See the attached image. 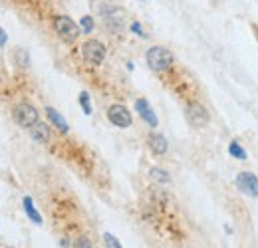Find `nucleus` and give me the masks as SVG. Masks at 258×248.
I'll return each mask as SVG.
<instances>
[{
    "label": "nucleus",
    "mask_w": 258,
    "mask_h": 248,
    "mask_svg": "<svg viewBox=\"0 0 258 248\" xmlns=\"http://www.w3.org/2000/svg\"><path fill=\"white\" fill-rule=\"evenodd\" d=\"M82 28H84L86 34H90V32L94 30V20H92V16H84V18H82Z\"/></svg>",
    "instance_id": "nucleus-19"
},
{
    "label": "nucleus",
    "mask_w": 258,
    "mask_h": 248,
    "mask_svg": "<svg viewBox=\"0 0 258 248\" xmlns=\"http://www.w3.org/2000/svg\"><path fill=\"white\" fill-rule=\"evenodd\" d=\"M236 187L244 195L258 197V179H256V175H252V173H240L236 177Z\"/></svg>",
    "instance_id": "nucleus-6"
},
{
    "label": "nucleus",
    "mask_w": 258,
    "mask_h": 248,
    "mask_svg": "<svg viewBox=\"0 0 258 248\" xmlns=\"http://www.w3.org/2000/svg\"><path fill=\"white\" fill-rule=\"evenodd\" d=\"M107 117L116 127H121V129L131 125V113L123 108V105H112V108L107 110Z\"/></svg>",
    "instance_id": "nucleus-7"
},
{
    "label": "nucleus",
    "mask_w": 258,
    "mask_h": 248,
    "mask_svg": "<svg viewBox=\"0 0 258 248\" xmlns=\"http://www.w3.org/2000/svg\"><path fill=\"white\" fill-rule=\"evenodd\" d=\"M24 210H26V215H28V219H30L32 223L42 225V217L38 215V210H36V206H34V203H32L30 197H24Z\"/></svg>",
    "instance_id": "nucleus-11"
},
{
    "label": "nucleus",
    "mask_w": 258,
    "mask_h": 248,
    "mask_svg": "<svg viewBox=\"0 0 258 248\" xmlns=\"http://www.w3.org/2000/svg\"><path fill=\"white\" fill-rule=\"evenodd\" d=\"M149 147L153 153L163 155V153H167V139L161 133H151L149 135Z\"/></svg>",
    "instance_id": "nucleus-9"
},
{
    "label": "nucleus",
    "mask_w": 258,
    "mask_h": 248,
    "mask_svg": "<svg viewBox=\"0 0 258 248\" xmlns=\"http://www.w3.org/2000/svg\"><path fill=\"white\" fill-rule=\"evenodd\" d=\"M141 117H143L147 123H149L151 127H157V115H155V112H153V110H149V112H147L145 115H141Z\"/></svg>",
    "instance_id": "nucleus-18"
},
{
    "label": "nucleus",
    "mask_w": 258,
    "mask_h": 248,
    "mask_svg": "<svg viewBox=\"0 0 258 248\" xmlns=\"http://www.w3.org/2000/svg\"><path fill=\"white\" fill-rule=\"evenodd\" d=\"M229 153L235 157V159H240V161H244L246 159V153H244V149L236 143V141H233V143L229 145Z\"/></svg>",
    "instance_id": "nucleus-14"
},
{
    "label": "nucleus",
    "mask_w": 258,
    "mask_h": 248,
    "mask_svg": "<svg viewBox=\"0 0 258 248\" xmlns=\"http://www.w3.org/2000/svg\"><path fill=\"white\" fill-rule=\"evenodd\" d=\"M149 175L153 177L155 181H159V183H169V181H171V177H169V173H167V171H163V169H159V167H151Z\"/></svg>",
    "instance_id": "nucleus-12"
},
{
    "label": "nucleus",
    "mask_w": 258,
    "mask_h": 248,
    "mask_svg": "<svg viewBox=\"0 0 258 248\" xmlns=\"http://www.w3.org/2000/svg\"><path fill=\"white\" fill-rule=\"evenodd\" d=\"M80 103H82L84 112L90 115V113H92V103H90V95H88L86 91H82V93H80Z\"/></svg>",
    "instance_id": "nucleus-16"
},
{
    "label": "nucleus",
    "mask_w": 258,
    "mask_h": 248,
    "mask_svg": "<svg viewBox=\"0 0 258 248\" xmlns=\"http://www.w3.org/2000/svg\"><path fill=\"white\" fill-rule=\"evenodd\" d=\"M46 113H48V117H50V121L62 131V133H68V121L54 110V108H46Z\"/></svg>",
    "instance_id": "nucleus-10"
},
{
    "label": "nucleus",
    "mask_w": 258,
    "mask_h": 248,
    "mask_svg": "<svg viewBox=\"0 0 258 248\" xmlns=\"http://www.w3.org/2000/svg\"><path fill=\"white\" fill-rule=\"evenodd\" d=\"M147 64H149L151 69H155V72H163V69H167L171 64H173V54L161 46H153L147 50Z\"/></svg>",
    "instance_id": "nucleus-1"
},
{
    "label": "nucleus",
    "mask_w": 258,
    "mask_h": 248,
    "mask_svg": "<svg viewBox=\"0 0 258 248\" xmlns=\"http://www.w3.org/2000/svg\"><path fill=\"white\" fill-rule=\"evenodd\" d=\"M54 26H56L58 36H60L64 42H68V44L76 42L80 30H78V24L73 22L70 16H58V18H56V22H54Z\"/></svg>",
    "instance_id": "nucleus-2"
},
{
    "label": "nucleus",
    "mask_w": 258,
    "mask_h": 248,
    "mask_svg": "<svg viewBox=\"0 0 258 248\" xmlns=\"http://www.w3.org/2000/svg\"><path fill=\"white\" fill-rule=\"evenodd\" d=\"M103 242H105V246H107V248H121L119 240H117L114 234H109V232H105V234H103Z\"/></svg>",
    "instance_id": "nucleus-15"
},
{
    "label": "nucleus",
    "mask_w": 258,
    "mask_h": 248,
    "mask_svg": "<svg viewBox=\"0 0 258 248\" xmlns=\"http://www.w3.org/2000/svg\"><path fill=\"white\" fill-rule=\"evenodd\" d=\"M30 133H32V139L38 141V143H48V141H50V129L42 121H38L36 125H32L30 127Z\"/></svg>",
    "instance_id": "nucleus-8"
},
{
    "label": "nucleus",
    "mask_w": 258,
    "mask_h": 248,
    "mask_svg": "<svg viewBox=\"0 0 258 248\" xmlns=\"http://www.w3.org/2000/svg\"><path fill=\"white\" fill-rule=\"evenodd\" d=\"M131 30H133V32H135V34H139V36H145V32H143V30H141V26H139V24H137V22H135V24H131Z\"/></svg>",
    "instance_id": "nucleus-21"
},
{
    "label": "nucleus",
    "mask_w": 258,
    "mask_h": 248,
    "mask_svg": "<svg viewBox=\"0 0 258 248\" xmlns=\"http://www.w3.org/2000/svg\"><path fill=\"white\" fill-rule=\"evenodd\" d=\"M14 121L20 127H32L38 123V110L30 103H20L14 108Z\"/></svg>",
    "instance_id": "nucleus-3"
},
{
    "label": "nucleus",
    "mask_w": 258,
    "mask_h": 248,
    "mask_svg": "<svg viewBox=\"0 0 258 248\" xmlns=\"http://www.w3.org/2000/svg\"><path fill=\"white\" fill-rule=\"evenodd\" d=\"M78 248H92V244L86 236H82V238H78Z\"/></svg>",
    "instance_id": "nucleus-20"
},
{
    "label": "nucleus",
    "mask_w": 258,
    "mask_h": 248,
    "mask_svg": "<svg viewBox=\"0 0 258 248\" xmlns=\"http://www.w3.org/2000/svg\"><path fill=\"white\" fill-rule=\"evenodd\" d=\"M14 62H16V66L26 68V66H28V62H30L28 52H26L24 48H16V50H14Z\"/></svg>",
    "instance_id": "nucleus-13"
},
{
    "label": "nucleus",
    "mask_w": 258,
    "mask_h": 248,
    "mask_svg": "<svg viewBox=\"0 0 258 248\" xmlns=\"http://www.w3.org/2000/svg\"><path fill=\"white\" fill-rule=\"evenodd\" d=\"M0 42H2V46L6 44V32L4 30H0Z\"/></svg>",
    "instance_id": "nucleus-22"
},
{
    "label": "nucleus",
    "mask_w": 258,
    "mask_h": 248,
    "mask_svg": "<svg viewBox=\"0 0 258 248\" xmlns=\"http://www.w3.org/2000/svg\"><path fill=\"white\" fill-rule=\"evenodd\" d=\"M135 110L139 112V115H145L151 108H149V103H147L145 99H137V101H135Z\"/></svg>",
    "instance_id": "nucleus-17"
},
{
    "label": "nucleus",
    "mask_w": 258,
    "mask_h": 248,
    "mask_svg": "<svg viewBox=\"0 0 258 248\" xmlns=\"http://www.w3.org/2000/svg\"><path fill=\"white\" fill-rule=\"evenodd\" d=\"M82 52H84L86 62H90V64H101L103 58H105V48H103V44L97 42V40H88V42L82 46Z\"/></svg>",
    "instance_id": "nucleus-5"
},
{
    "label": "nucleus",
    "mask_w": 258,
    "mask_h": 248,
    "mask_svg": "<svg viewBox=\"0 0 258 248\" xmlns=\"http://www.w3.org/2000/svg\"><path fill=\"white\" fill-rule=\"evenodd\" d=\"M185 115H187V121H189L193 127H205V125L211 121L209 112L203 108V105H199V103H191V105H187Z\"/></svg>",
    "instance_id": "nucleus-4"
}]
</instances>
